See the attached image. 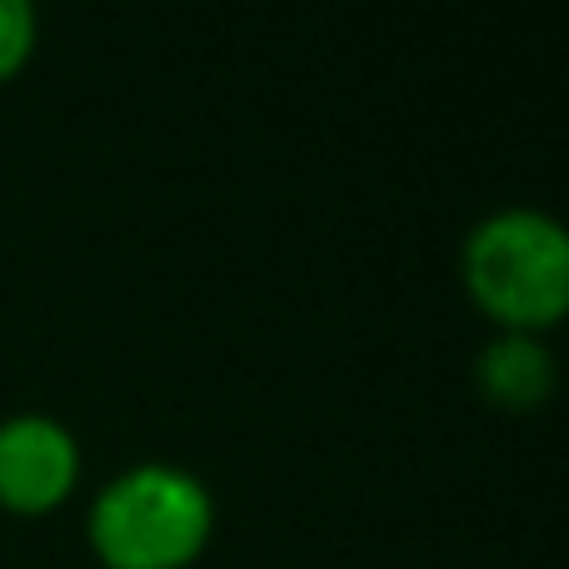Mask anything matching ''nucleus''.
Here are the masks:
<instances>
[{
  "label": "nucleus",
  "mask_w": 569,
  "mask_h": 569,
  "mask_svg": "<svg viewBox=\"0 0 569 569\" xmlns=\"http://www.w3.org/2000/svg\"><path fill=\"white\" fill-rule=\"evenodd\" d=\"M460 284L505 335H550L569 320V226L540 206L480 216L460 240Z\"/></svg>",
  "instance_id": "obj_1"
},
{
  "label": "nucleus",
  "mask_w": 569,
  "mask_h": 569,
  "mask_svg": "<svg viewBox=\"0 0 569 569\" xmlns=\"http://www.w3.org/2000/svg\"><path fill=\"white\" fill-rule=\"evenodd\" d=\"M86 540L100 569H190L216 540V495L186 465H126L90 500Z\"/></svg>",
  "instance_id": "obj_2"
},
{
  "label": "nucleus",
  "mask_w": 569,
  "mask_h": 569,
  "mask_svg": "<svg viewBox=\"0 0 569 569\" xmlns=\"http://www.w3.org/2000/svg\"><path fill=\"white\" fill-rule=\"evenodd\" d=\"M86 455L66 420L20 410L0 420V515L46 520L80 490Z\"/></svg>",
  "instance_id": "obj_3"
},
{
  "label": "nucleus",
  "mask_w": 569,
  "mask_h": 569,
  "mask_svg": "<svg viewBox=\"0 0 569 569\" xmlns=\"http://www.w3.org/2000/svg\"><path fill=\"white\" fill-rule=\"evenodd\" d=\"M475 390L510 415H530L555 400L560 390V360L545 335H505L495 330L475 360Z\"/></svg>",
  "instance_id": "obj_4"
},
{
  "label": "nucleus",
  "mask_w": 569,
  "mask_h": 569,
  "mask_svg": "<svg viewBox=\"0 0 569 569\" xmlns=\"http://www.w3.org/2000/svg\"><path fill=\"white\" fill-rule=\"evenodd\" d=\"M40 50V0H0V86L20 80Z\"/></svg>",
  "instance_id": "obj_5"
}]
</instances>
